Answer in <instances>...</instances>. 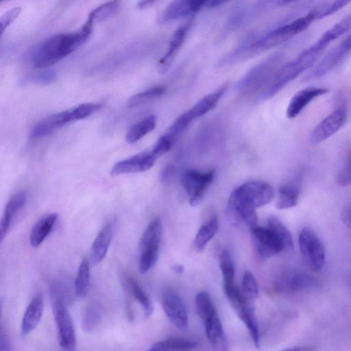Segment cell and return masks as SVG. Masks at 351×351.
<instances>
[{"label": "cell", "instance_id": "obj_1", "mask_svg": "<svg viewBox=\"0 0 351 351\" xmlns=\"http://www.w3.org/2000/svg\"><path fill=\"white\" fill-rule=\"evenodd\" d=\"M274 191L263 180H250L236 187L230 193L226 214L234 223L251 228L257 224L256 208L269 203Z\"/></svg>", "mask_w": 351, "mask_h": 351}, {"label": "cell", "instance_id": "obj_2", "mask_svg": "<svg viewBox=\"0 0 351 351\" xmlns=\"http://www.w3.org/2000/svg\"><path fill=\"white\" fill-rule=\"evenodd\" d=\"M316 19L315 10L304 16L278 27L249 43L235 49L220 61L222 66L237 64L275 47L307 29Z\"/></svg>", "mask_w": 351, "mask_h": 351}, {"label": "cell", "instance_id": "obj_3", "mask_svg": "<svg viewBox=\"0 0 351 351\" xmlns=\"http://www.w3.org/2000/svg\"><path fill=\"white\" fill-rule=\"evenodd\" d=\"M93 23L88 18L78 32L58 34L48 38L33 53L31 60L33 66L47 68L69 56L89 38Z\"/></svg>", "mask_w": 351, "mask_h": 351}, {"label": "cell", "instance_id": "obj_4", "mask_svg": "<svg viewBox=\"0 0 351 351\" xmlns=\"http://www.w3.org/2000/svg\"><path fill=\"white\" fill-rule=\"evenodd\" d=\"M320 56L321 53L311 45L295 59L280 65L261 90L258 99L265 101L274 97L305 70L311 67Z\"/></svg>", "mask_w": 351, "mask_h": 351}, {"label": "cell", "instance_id": "obj_5", "mask_svg": "<svg viewBox=\"0 0 351 351\" xmlns=\"http://www.w3.org/2000/svg\"><path fill=\"white\" fill-rule=\"evenodd\" d=\"M282 55L275 53L249 70L237 83L236 89L242 95L262 90L281 65Z\"/></svg>", "mask_w": 351, "mask_h": 351}, {"label": "cell", "instance_id": "obj_6", "mask_svg": "<svg viewBox=\"0 0 351 351\" xmlns=\"http://www.w3.org/2000/svg\"><path fill=\"white\" fill-rule=\"evenodd\" d=\"M60 287L55 286L51 290L54 317L58 330L59 343L64 350H74L76 344L75 329L68 311Z\"/></svg>", "mask_w": 351, "mask_h": 351}, {"label": "cell", "instance_id": "obj_7", "mask_svg": "<svg viewBox=\"0 0 351 351\" xmlns=\"http://www.w3.org/2000/svg\"><path fill=\"white\" fill-rule=\"evenodd\" d=\"M162 234L160 218L154 219L147 226L140 240L139 271L147 272L157 261Z\"/></svg>", "mask_w": 351, "mask_h": 351}, {"label": "cell", "instance_id": "obj_8", "mask_svg": "<svg viewBox=\"0 0 351 351\" xmlns=\"http://www.w3.org/2000/svg\"><path fill=\"white\" fill-rule=\"evenodd\" d=\"M298 243L300 252L315 271H319L325 262V247L317 235L310 228H303L299 234Z\"/></svg>", "mask_w": 351, "mask_h": 351}, {"label": "cell", "instance_id": "obj_9", "mask_svg": "<svg viewBox=\"0 0 351 351\" xmlns=\"http://www.w3.org/2000/svg\"><path fill=\"white\" fill-rule=\"evenodd\" d=\"M315 279L299 269H289L278 275L274 283L275 291L280 294H291L314 287Z\"/></svg>", "mask_w": 351, "mask_h": 351}, {"label": "cell", "instance_id": "obj_10", "mask_svg": "<svg viewBox=\"0 0 351 351\" xmlns=\"http://www.w3.org/2000/svg\"><path fill=\"white\" fill-rule=\"evenodd\" d=\"M250 230L252 243L261 258H269L285 250L282 239L268 226L256 225Z\"/></svg>", "mask_w": 351, "mask_h": 351}, {"label": "cell", "instance_id": "obj_11", "mask_svg": "<svg viewBox=\"0 0 351 351\" xmlns=\"http://www.w3.org/2000/svg\"><path fill=\"white\" fill-rule=\"evenodd\" d=\"M215 171L202 172L195 169L186 171L182 178V184L186 191L190 204L195 206L199 204L215 179Z\"/></svg>", "mask_w": 351, "mask_h": 351}, {"label": "cell", "instance_id": "obj_12", "mask_svg": "<svg viewBox=\"0 0 351 351\" xmlns=\"http://www.w3.org/2000/svg\"><path fill=\"white\" fill-rule=\"evenodd\" d=\"M350 47L351 37L348 35L324 56L313 69L305 75L304 80H314L330 73L348 56Z\"/></svg>", "mask_w": 351, "mask_h": 351}, {"label": "cell", "instance_id": "obj_13", "mask_svg": "<svg viewBox=\"0 0 351 351\" xmlns=\"http://www.w3.org/2000/svg\"><path fill=\"white\" fill-rule=\"evenodd\" d=\"M83 119L84 116L79 105L41 119L33 127L31 136L33 138H40L52 133L68 123Z\"/></svg>", "mask_w": 351, "mask_h": 351}, {"label": "cell", "instance_id": "obj_14", "mask_svg": "<svg viewBox=\"0 0 351 351\" xmlns=\"http://www.w3.org/2000/svg\"><path fill=\"white\" fill-rule=\"evenodd\" d=\"M347 119V110L339 106L326 116L313 130L311 141L318 144L332 136L345 124Z\"/></svg>", "mask_w": 351, "mask_h": 351}, {"label": "cell", "instance_id": "obj_15", "mask_svg": "<svg viewBox=\"0 0 351 351\" xmlns=\"http://www.w3.org/2000/svg\"><path fill=\"white\" fill-rule=\"evenodd\" d=\"M164 311L171 322L179 330H185L188 327V316L180 297L171 289H167L162 297Z\"/></svg>", "mask_w": 351, "mask_h": 351}, {"label": "cell", "instance_id": "obj_16", "mask_svg": "<svg viewBox=\"0 0 351 351\" xmlns=\"http://www.w3.org/2000/svg\"><path fill=\"white\" fill-rule=\"evenodd\" d=\"M203 8L202 0H173L158 16L160 24L189 16Z\"/></svg>", "mask_w": 351, "mask_h": 351}, {"label": "cell", "instance_id": "obj_17", "mask_svg": "<svg viewBox=\"0 0 351 351\" xmlns=\"http://www.w3.org/2000/svg\"><path fill=\"white\" fill-rule=\"evenodd\" d=\"M157 158L152 151L144 152L117 162L111 169L112 175L143 172L153 167Z\"/></svg>", "mask_w": 351, "mask_h": 351}, {"label": "cell", "instance_id": "obj_18", "mask_svg": "<svg viewBox=\"0 0 351 351\" xmlns=\"http://www.w3.org/2000/svg\"><path fill=\"white\" fill-rule=\"evenodd\" d=\"M328 89L325 87L309 86L298 91L288 104L286 114L289 119H293L315 98L325 95Z\"/></svg>", "mask_w": 351, "mask_h": 351}, {"label": "cell", "instance_id": "obj_19", "mask_svg": "<svg viewBox=\"0 0 351 351\" xmlns=\"http://www.w3.org/2000/svg\"><path fill=\"white\" fill-rule=\"evenodd\" d=\"M191 24V21H189L178 27L173 32L169 42L168 50L158 62L157 66L158 73L162 75L171 67L178 51L183 45Z\"/></svg>", "mask_w": 351, "mask_h": 351}, {"label": "cell", "instance_id": "obj_20", "mask_svg": "<svg viewBox=\"0 0 351 351\" xmlns=\"http://www.w3.org/2000/svg\"><path fill=\"white\" fill-rule=\"evenodd\" d=\"M207 338L217 350H227L228 341L216 309L214 308L202 318Z\"/></svg>", "mask_w": 351, "mask_h": 351}, {"label": "cell", "instance_id": "obj_21", "mask_svg": "<svg viewBox=\"0 0 351 351\" xmlns=\"http://www.w3.org/2000/svg\"><path fill=\"white\" fill-rule=\"evenodd\" d=\"M44 310L43 298L40 293H37L30 301L24 313L21 325L22 337L28 335L39 324Z\"/></svg>", "mask_w": 351, "mask_h": 351}, {"label": "cell", "instance_id": "obj_22", "mask_svg": "<svg viewBox=\"0 0 351 351\" xmlns=\"http://www.w3.org/2000/svg\"><path fill=\"white\" fill-rule=\"evenodd\" d=\"M228 85L225 84L215 91L204 96L188 110L191 119H198L212 110L227 91Z\"/></svg>", "mask_w": 351, "mask_h": 351}, {"label": "cell", "instance_id": "obj_23", "mask_svg": "<svg viewBox=\"0 0 351 351\" xmlns=\"http://www.w3.org/2000/svg\"><path fill=\"white\" fill-rule=\"evenodd\" d=\"M58 215L50 213L45 215L33 226L29 234V243L32 247L40 246L51 232Z\"/></svg>", "mask_w": 351, "mask_h": 351}, {"label": "cell", "instance_id": "obj_24", "mask_svg": "<svg viewBox=\"0 0 351 351\" xmlns=\"http://www.w3.org/2000/svg\"><path fill=\"white\" fill-rule=\"evenodd\" d=\"M112 235V226H104L95 237L90 249V262L96 265L101 262L106 255Z\"/></svg>", "mask_w": 351, "mask_h": 351}, {"label": "cell", "instance_id": "obj_25", "mask_svg": "<svg viewBox=\"0 0 351 351\" xmlns=\"http://www.w3.org/2000/svg\"><path fill=\"white\" fill-rule=\"evenodd\" d=\"M299 196L300 182L297 178L280 188L276 206L279 210L294 207L298 204Z\"/></svg>", "mask_w": 351, "mask_h": 351}, {"label": "cell", "instance_id": "obj_26", "mask_svg": "<svg viewBox=\"0 0 351 351\" xmlns=\"http://www.w3.org/2000/svg\"><path fill=\"white\" fill-rule=\"evenodd\" d=\"M219 222L216 215L212 216L197 231L195 239L194 246L197 251L202 252L207 243L215 235L218 230Z\"/></svg>", "mask_w": 351, "mask_h": 351}, {"label": "cell", "instance_id": "obj_27", "mask_svg": "<svg viewBox=\"0 0 351 351\" xmlns=\"http://www.w3.org/2000/svg\"><path fill=\"white\" fill-rule=\"evenodd\" d=\"M235 313L248 329V331L256 347H259V330L254 314V308L252 305V303H247L245 306Z\"/></svg>", "mask_w": 351, "mask_h": 351}, {"label": "cell", "instance_id": "obj_28", "mask_svg": "<svg viewBox=\"0 0 351 351\" xmlns=\"http://www.w3.org/2000/svg\"><path fill=\"white\" fill-rule=\"evenodd\" d=\"M199 342L186 339H169L154 343L149 350L152 351H172L190 350L196 348Z\"/></svg>", "mask_w": 351, "mask_h": 351}, {"label": "cell", "instance_id": "obj_29", "mask_svg": "<svg viewBox=\"0 0 351 351\" xmlns=\"http://www.w3.org/2000/svg\"><path fill=\"white\" fill-rule=\"evenodd\" d=\"M155 126L156 117L153 115L149 116L134 124L128 130L125 140L130 144L134 143L152 132Z\"/></svg>", "mask_w": 351, "mask_h": 351}, {"label": "cell", "instance_id": "obj_30", "mask_svg": "<svg viewBox=\"0 0 351 351\" xmlns=\"http://www.w3.org/2000/svg\"><path fill=\"white\" fill-rule=\"evenodd\" d=\"M90 287V262L87 258L81 261L74 282V288L78 297H85Z\"/></svg>", "mask_w": 351, "mask_h": 351}, {"label": "cell", "instance_id": "obj_31", "mask_svg": "<svg viewBox=\"0 0 351 351\" xmlns=\"http://www.w3.org/2000/svg\"><path fill=\"white\" fill-rule=\"evenodd\" d=\"M127 286L132 296L141 305L145 316L146 317H149L153 313L154 308L149 296L137 281L132 278H128Z\"/></svg>", "mask_w": 351, "mask_h": 351}, {"label": "cell", "instance_id": "obj_32", "mask_svg": "<svg viewBox=\"0 0 351 351\" xmlns=\"http://www.w3.org/2000/svg\"><path fill=\"white\" fill-rule=\"evenodd\" d=\"M121 6V0H110L106 2L92 11L88 14L93 23L104 21L113 16Z\"/></svg>", "mask_w": 351, "mask_h": 351}, {"label": "cell", "instance_id": "obj_33", "mask_svg": "<svg viewBox=\"0 0 351 351\" xmlns=\"http://www.w3.org/2000/svg\"><path fill=\"white\" fill-rule=\"evenodd\" d=\"M220 269L223 277V289L236 285L234 264L226 250H224L220 256Z\"/></svg>", "mask_w": 351, "mask_h": 351}, {"label": "cell", "instance_id": "obj_34", "mask_svg": "<svg viewBox=\"0 0 351 351\" xmlns=\"http://www.w3.org/2000/svg\"><path fill=\"white\" fill-rule=\"evenodd\" d=\"M267 226L282 239L285 250H289L293 248V241L289 230L276 216L269 215L268 217Z\"/></svg>", "mask_w": 351, "mask_h": 351}, {"label": "cell", "instance_id": "obj_35", "mask_svg": "<svg viewBox=\"0 0 351 351\" xmlns=\"http://www.w3.org/2000/svg\"><path fill=\"white\" fill-rule=\"evenodd\" d=\"M350 27L351 16L350 14H349L326 31L320 38L328 44H330L333 40L348 32Z\"/></svg>", "mask_w": 351, "mask_h": 351}, {"label": "cell", "instance_id": "obj_36", "mask_svg": "<svg viewBox=\"0 0 351 351\" xmlns=\"http://www.w3.org/2000/svg\"><path fill=\"white\" fill-rule=\"evenodd\" d=\"M165 92V88L163 86L151 88L130 97L127 101V106L130 108L140 106L149 100L160 97L163 95Z\"/></svg>", "mask_w": 351, "mask_h": 351}, {"label": "cell", "instance_id": "obj_37", "mask_svg": "<svg viewBox=\"0 0 351 351\" xmlns=\"http://www.w3.org/2000/svg\"><path fill=\"white\" fill-rule=\"evenodd\" d=\"M192 121L187 110L176 119L165 134L174 143Z\"/></svg>", "mask_w": 351, "mask_h": 351}, {"label": "cell", "instance_id": "obj_38", "mask_svg": "<svg viewBox=\"0 0 351 351\" xmlns=\"http://www.w3.org/2000/svg\"><path fill=\"white\" fill-rule=\"evenodd\" d=\"M241 293L244 298L250 302H252L258 296L257 282L250 271H246L243 276Z\"/></svg>", "mask_w": 351, "mask_h": 351}, {"label": "cell", "instance_id": "obj_39", "mask_svg": "<svg viewBox=\"0 0 351 351\" xmlns=\"http://www.w3.org/2000/svg\"><path fill=\"white\" fill-rule=\"evenodd\" d=\"M100 311L94 305L86 308L82 318V328L86 332L93 330L100 320Z\"/></svg>", "mask_w": 351, "mask_h": 351}, {"label": "cell", "instance_id": "obj_40", "mask_svg": "<svg viewBox=\"0 0 351 351\" xmlns=\"http://www.w3.org/2000/svg\"><path fill=\"white\" fill-rule=\"evenodd\" d=\"M195 307L200 318L215 308L212 298L206 291L199 292L195 296Z\"/></svg>", "mask_w": 351, "mask_h": 351}, {"label": "cell", "instance_id": "obj_41", "mask_svg": "<svg viewBox=\"0 0 351 351\" xmlns=\"http://www.w3.org/2000/svg\"><path fill=\"white\" fill-rule=\"evenodd\" d=\"M350 1V0H334L330 3L315 10L316 19L323 18L335 13L346 5Z\"/></svg>", "mask_w": 351, "mask_h": 351}, {"label": "cell", "instance_id": "obj_42", "mask_svg": "<svg viewBox=\"0 0 351 351\" xmlns=\"http://www.w3.org/2000/svg\"><path fill=\"white\" fill-rule=\"evenodd\" d=\"M350 154L348 153L346 160L337 176V184L343 187L350 184Z\"/></svg>", "mask_w": 351, "mask_h": 351}, {"label": "cell", "instance_id": "obj_43", "mask_svg": "<svg viewBox=\"0 0 351 351\" xmlns=\"http://www.w3.org/2000/svg\"><path fill=\"white\" fill-rule=\"evenodd\" d=\"M21 12V8L10 9L0 16V40L7 27L17 18Z\"/></svg>", "mask_w": 351, "mask_h": 351}, {"label": "cell", "instance_id": "obj_44", "mask_svg": "<svg viewBox=\"0 0 351 351\" xmlns=\"http://www.w3.org/2000/svg\"><path fill=\"white\" fill-rule=\"evenodd\" d=\"M173 145V143L165 135L161 136L157 141L154 148L151 150L153 154L158 158L167 152Z\"/></svg>", "mask_w": 351, "mask_h": 351}, {"label": "cell", "instance_id": "obj_45", "mask_svg": "<svg viewBox=\"0 0 351 351\" xmlns=\"http://www.w3.org/2000/svg\"><path fill=\"white\" fill-rule=\"evenodd\" d=\"M14 217V215L3 210L2 217L0 219V243L5 239Z\"/></svg>", "mask_w": 351, "mask_h": 351}, {"label": "cell", "instance_id": "obj_46", "mask_svg": "<svg viewBox=\"0 0 351 351\" xmlns=\"http://www.w3.org/2000/svg\"><path fill=\"white\" fill-rule=\"evenodd\" d=\"M56 73L53 71H46L36 74L32 77V81L36 84H48L54 81Z\"/></svg>", "mask_w": 351, "mask_h": 351}, {"label": "cell", "instance_id": "obj_47", "mask_svg": "<svg viewBox=\"0 0 351 351\" xmlns=\"http://www.w3.org/2000/svg\"><path fill=\"white\" fill-rule=\"evenodd\" d=\"M1 313L2 302L0 300V350H12V345L8 335L1 324Z\"/></svg>", "mask_w": 351, "mask_h": 351}, {"label": "cell", "instance_id": "obj_48", "mask_svg": "<svg viewBox=\"0 0 351 351\" xmlns=\"http://www.w3.org/2000/svg\"><path fill=\"white\" fill-rule=\"evenodd\" d=\"M341 218L343 223L348 228H350V204L346 205L342 210Z\"/></svg>", "mask_w": 351, "mask_h": 351}, {"label": "cell", "instance_id": "obj_49", "mask_svg": "<svg viewBox=\"0 0 351 351\" xmlns=\"http://www.w3.org/2000/svg\"><path fill=\"white\" fill-rule=\"evenodd\" d=\"M174 174V167L172 165H167L161 173V178L163 181H168L171 179Z\"/></svg>", "mask_w": 351, "mask_h": 351}, {"label": "cell", "instance_id": "obj_50", "mask_svg": "<svg viewBox=\"0 0 351 351\" xmlns=\"http://www.w3.org/2000/svg\"><path fill=\"white\" fill-rule=\"evenodd\" d=\"M231 0H204L205 7L214 8Z\"/></svg>", "mask_w": 351, "mask_h": 351}, {"label": "cell", "instance_id": "obj_51", "mask_svg": "<svg viewBox=\"0 0 351 351\" xmlns=\"http://www.w3.org/2000/svg\"><path fill=\"white\" fill-rule=\"evenodd\" d=\"M157 0H140L137 3V8L138 9H145L153 5Z\"/></svg>", "mask_w": 351, "mask_h": 351}, {"label": "cell", "instance_id": "obj_52", "mask_svg": "<svg viewBox=\"0 0 351 351\" xmlns=\"http://www.w3.org/2000/svg\"><path fill=\"white\" fill-rule=\"evenodd\" d=\"M173 269L176 274H180L184 271V267L182 265H176L173 266Z\"/></svg>", "mask_w": 351, "mask_h": 351}, {"label": "cell", "instance_id": "obj_53", "mask_svg": "<svg viewBox=\"0 0 351 351\" xmlns=\"http://www.w3.org/2000/svg\"><path fill=\"white\" fill-rule=\"evenodd\" d=\"M289 350H314L313 348H311V347H295V348H290Z\"/></svg>", "mask_w": 351, "mask_h": 351}, {"label": "cell", "instance_id": "obj_54", "mask_svg": "<svg viewBox=\"0 0 351 351\" xmlns=\"http://www.w3.org/2000/svg\"><path fill=\"white\" fill-rule=\"evenodd\" d=\"M291 1L293 0H274V3L280 5L286 4L291 2Z\"/></svg>", "mask_w": 351, "mask_h": 351}, {"label": "cell", "instance_id": "obj_55", "mask_svg": "<svg viewBox=\"0 0 351 351\" xmlns=\"http://www.w3.org/2000/svg\"><path fill=\"white\" fill-rule=\"evenodd\" d=\"M5 1V0H0V3H1V2H2V1Z\"/></svg>", "mask_w": 351, "mask_h": 351}]
</instances>
